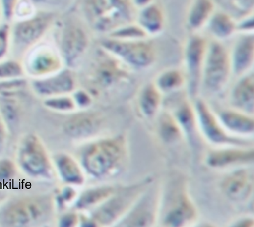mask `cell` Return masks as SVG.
Masks as SVG:
<instances>
[{
    "mask_svg": "<svg viewBox=\"0 0 254 227\" xmlns=\"http://www.w3.org/2000/svg\"><path fill=\"white\" fill-rule=\"evenodd\" d=\"M233 75L230 51L223 42L208 41L201 84L206 90L217 92L225 87Z\"/></svg>",
    "mask_w": 254,
    "mask_h": 227,
    "instance_id": "cell-1",
    "label": "cell"
},
{
    "mask_svg": "<svg viewBox=\"0 0 254 227\" xmlns=\"http://www.w3.org/2000/svg\"><path fill=\"white\" fill-rule=\"evenodd\" d=\"M106 49L126 66L137 71H145L155 64L157 52L153 43L147 39H113L106 43Z\"/></svg>",
    "mask_w": 254,
    "mask_h": 227,
    "instance_id": "cell-2",
    "label": "cell"
},
{
    "mask_svg": "<svg viewBox=\"0 0 254 227\" xmlns=\"http://www.w3.org/2000/svg\"><path fill=\"white\" fill-rule=\"evenodd\" d=\"M124 154V142L120 138L104 140L88 149L84 157V164L94 175H105L120 164Z\"/></svg>",
    "mask_w": 254,
    "mask_h": 227,
    "instance_id": "cell-3",
    "label": "cell"
},
{
    "mask_svg": "<svg viewBox=\"0 0 254 227\" xmlns=\"http://www.w3.org/2000/svg\"><path fill=\"white\" fill-rule=\"evenodd\" d=\"M208 41L199 33L191 34L184 48V69L186 83L194 94L201 84Z\"/></svg>",
    "mask_w": 254,
    "mask_h": 227,
    "instance_id": "cell-4",
    "label": "cell"
},
{
    "mask_svg": "<svg viewBox=\"0 0 254 227\" xmlns=\"http://www.w3.org/2000/svg\"><path fill=\"white\" fill-rule=\"evenodd\" d=\"M49 206L46 201L41 199L22 200L11 204L2 215V220L8 226H26L41 219L47 213Z\"/></svg>",
    "mask_w": 254,
    "mask_h": 227,
    "instance_id": "cell-5",
    "label": "cell"
},
{
    "mask_svg": "<svg viewBox=\"0 0 254 227\" xmlns=\"http://www.w3.org/2000/svg\"><path fill=\"white\" fill-rule=\"evenodd\" d=\"M229 51L233 75L240 77L254 71V33L239 34Z\"/></svg>",
    "mask_w": 254,
    "mask_h": 227,
    "instance_id": "cell-6",
    "label": "cell"
},
{
    "mask_svg": "<svg viewBox=\"0 0 254 227\" xmlns=\"http://www.w3.org/2000/svg\"><path fill=\"white\" fill-rule=\"evenodd\" d=\"M19 159L22 167L33 175H43L49 170V160L44 147L34 136H29L22 142Z\"/></svg>",
    "mask_w": 254,
    "mask_h": 227,
    "instance_id": "cell-7",
    "label": "cell"
},
{
    "mask_svg": "<svg viewBox=\"0 0 254 227\" xmlns=\"http://www.w3.org/2000/svg\"><path fill=\"white\" fill-rule=\"evenodd\" d=\"M140 188H130L127 192L111 199L97 212V221L103 224H110L118 219L130 207L139 194Z\"/></svg>",
    "mask_w": 254,
    "mask_h": 227,
    "instance_id": "cell-8",
    "label": "cell"
},
{
    "mask_svg": "<svg viewBox=\"0 0 254 227\" xmlns=\"http://www.w3.org/2000/svg\"><path fill=\"white\" fill-rule=\"evenodd\" d=\"M231 102L238 111L253 114L254 109V71L239 77L231 94Z\"/></svg>",
    "mask_w": 254,
    "mask_h": 227,
    "instance_id": "cell-9",
    "label": "cell"
},
{
    "mask_svg": "<svg viewBox=\"0 0 254 227\" xmlns=\"http://www.w3.org/2000/svg\"><path fill=\"white\" fill-rule=\"evenodd\" d=\"M254 187L252 172L242 170L231 174L224 180L222 188L227 196L234 201H242L250 196Z\"/></svg>",
    "mask_w": 254,
    "mask_h": 227,
    "instance_id": "cell-10",
    "label": "cell"
},
{
    "mask_svg": "<svg viewBox=\"0 0 254 227\" xmlns=\"http://www.w3.org/2000/svg\"><path fill=\"white\" fill-rule=\"evenodd\" d=\"M137 24L149 38L164 30L165 19L161 9L153 4L144 6L137 18Z\"/></svg>",
    "mask_w": 254,
    "mask_h": 227,
    "instance_id": "cell-11",
    "label": "cell"
},
{
    "mask_svg": "<svg viewBox=\"0 0 254 227\" xmlns=\"http://www.w3.org/2000/svg\"><path fill=\"white\" fill-rule=\"evenodd\" d=\"M214 4L211 0H196L190 8L187 19V29L190 33H199L206 28L214 13Z\"/></svg>",
    "mask_w": 254,
    "mask_h": 227,
    "instance_id": "cell-12",
    "label": "cell"
},
{
    "mask_svg": "<svg viewBox=\"0 0 254 227\" xmlns=\"http://www.w3.org/2000/svg\"><path fill=\"white\" fill-rule=\"evenodd\" d=\"M206 28L212 40L223 42L237 34V21L225 12L215 13Z\"/></svg>",
    "mask_w": 254,
    "mask_h": 227,
    "instance_id": "cell-13",
    "label": "cell"
},
{
    "mask_svg": "<svg viewBox=\"0 0 254 227\" xmlns=\"http://www.w3.org/2000/svg\"><path fill=\"white\" fill-rule=\"evenodd\" d=\"M196 111L204 132L211 140L216 143L230 140L205 102L199 100L196 103Z\"/></svg>",
    "mask_w": 254,
    "mask_h": 227,
    "instance_id": "cell-14",
    "label": "cell"
},
{
    "mask_svg": "<svg viewBox=\"0 0 254 227\" xmlns=\"http://www.w3.org/2000/svg\"><path fill=\"white\" fill-rule=\"evenodd\" d=\"M194 209L185 195H179L174 200L171 209L167 213L165 224L168 226H180L194 217Z\"/></svg>",
    "mask_w": 254,
    "mask_h": 227,
    "instance_id": "cell-15",
    "label": "cell"
},
{
    "mask_svg": "<svg viewBox=\"0 0 254 227\" xmlns=\"http://www.w3.org/2000/svg\"><path fill=\"white\" fill-rule=\"evenodd\" d=\"M99 121L92 114H82L71 118L65 124V131L74 137H87L98 128Z\"/></svg>",
    "mask_w": 254,
    "mask_h": 227,
    "instance_id": "cell-16",
    "label": "cell"
},
{
    "mask_svg": "<svg viewBox=\"0 0 254 227\" xmlns=\"http://www.w3.org/2000/svg\"><path fill=\"white\" fill-rule=\"evenodd\" d=\"M58 62L54 51L50 47L42 46L35 50L29 57L28 65L31 71L43 73L55 69Z\"/></svg>",
    "mask_w": 254,
    "mask_h": 227,
    "instance_id": "cell-17",
    "label": "cell"
},
{
    "mask_svg": "<svg viewBox=\"0 0 254 227\" xmlns=\"http://www.w3.org/2000/svg\"><path fill=\"white\" fill-rule=\"evenodd\" d=\"M254 160V151L242 150H226L215 152L208 158V163L212 167L234 164V163L249 162Z\"/></svg>",
    "mask_w": 254,
    "mask_h": 227,
    "instance_id": "cell-18",
    "label": "cell"
},
{
    "mask_svg": "<svg viewBox=\"0 0 254 227\" xmlns=\"http://www.w3.org/2000/svg\"><path fill=\"white\" fill-rule=\"evenodd\" d=\"M224 125L231 130L240 133L253 132L254 122L249 114L240 111H226L221 115Z\"/></svg>",
    "mask_w": 254,
    "mask_h": 227,
    "instance_id": "cell-19",
    "label": "cell"
},
{
    "mask_svg": "<svg viewBox=\"0 0 254 227\" xmlns=\"http://www.w3.org/2000/svg\"><path fill=\"white\" fill-rule=\"evenodd\" d=\"M87 41L85 35L78 29L71 28L65 32L63 49L69 60H74L81 55L85 49Z\"/></svg>",
    "mask_w": 254,
    "mask_h": 227,
    "instance_id": "cell-20",
    "label": "cell"
},
{
    "mask_svg": "<svg viewBox=\"0 0 254 227\" xmlns=\"http://www.w3.org/2000/svg\"><path fill=\"white\" fill-rule=\"evenodd\" d=\"M185 83H187L183 70L170 68L158 74L154 85L160 92H171L179 89Z\"/></svg>",
    "mask_w": 254,
    "mask_h": 227,
    "instance_id": "cell-21",
    "label": "cell"
},
{
    "mask_svg": "<svg viewBox=\"0 0 254 227\" xmlns=\"http://www.w3.org/2000/svg\"><path fill=\"white\" fill-rule=\"evenodd\" d=\"M161 104V92L152 84L142 91L139 99L140 111L146 116H151L157 112Z\"/></svg>",
    "mask_w": 254,
    "mask_h": 227,
    "instance_id": "cell-22",
    "label": "cell"
},
{
    "mask_svg": "<svg viewBox=\"0 0 254 227\" xmlns=\"http://www.w3.org/2000/svg\"><path fill=\"white\" fill-rule=\"evenodd\" d=\"M223 12L230 15L236 21L253 15L254 0H219Z\"/></svg>",
    "mask_w": 254,
    "mask_h": 227,
    "instance_id": "cell-23",
    "label": "cell"
},
{
    "mask_svg": "<svg viewBox=\"0 0 254 227\" xmlns=\"http://www.w3.org/2000/svg\"><path fill=\"white\" fill-rule=\"evenodd\" d=\"M46 22L42 19L25 20L17 29L19 39L25 43H29L39 37L45 30Z\"/></svg>",
    "mask_w": 254,
    "mask_h": 227,
    "instance_id": "cell-24",
    "label": "cell"
},
{
    "mask_svg": "<svg viewBox=\"0 0 254 227\" xmlns=\"http://www.w3.org/2000/svg\"><path fill=\"white\" fill-rule=\"evenodd\" d=\"M36 88L44 94H61L72 89V81L68 75L61 74L56 78L38 83Z\"/></svg>",
    "mask_w": 254,
    "mask_h": 227,
    "instance_id": "cell-25",
    "label": "cell"
},
{
    "mask_svg": "<svg viewBox=\"0 0 254 227\" xmlns=\"http://www.w3.org/2000/svg\"><path fill=\"white\" fill-rule=\"evenodd\" d=\"M155 208L154 201L148 198L137 208L127 220V226H147L152 223L153 211Z\"/></svg>",
    "mask_w": 254,
    "mask_h": 227,
    "instance_id": "cell-26",
    "label": "cell"
},
{
    "mask_svg": "<svg viewBox=\"0 0 254 227\" xmlns=\"http://www.w3.org/2000/svg\"><path fill=\"white\" fill-rule=\"evenodd\" d=\"M59 170L63 178L67 182L80 183L83 181V176L75 161L67 156H61L58 158Z\"/></svg>",
    "mask_w": 254,
    "mask_h": 227,
    "instance_id": "cell-27",
    "label": "cell"
},
{
    "mask_svg": "<svg viewBox=\"0 0 254 227\" xmlns=\"http://www.w3.org/2000/svg\"><path fill=\"white\" fill-rule=\"evenodd\" d=\"M112 191L110 188H101L90 190L81 196L78 205L80 208L88 207L108 197Z\"/></svg>",
    "mask_w": 254,
    "mask_h": 227,
    "instance_id": "cell-28",
    "label": "cell"
},
{
    "mask_svg": "<svg viewBox=\"0 0 254 227\" xmlns=\"http://www.w3.org/2000/svg\"><path fill=\"white\" fill-rule=\"evenodd\" d=\"M160 127L163 137L168 140L173 139L178 135L179 128L176 122L170 115H162L160 120Z\"/></svg>",
    "mask_w": 254,
    "mask_h": 227,
    "instance_id": "cell-29",
    "label": "cell"
},
{
    "mask_svg": "<svg viewBox=\"0 0 254 227\" xmlns=\"http://www.w3.org/2000/svg\"><path fill=\"white\" fill-rule=\"evenodd\" d=\"M176 116L183 126L189 128L194 122V113L189 104H184L177 111Z\"/></svg>",
    "mask_w": 254,
    "mask_h": 227,
    "instance_id": "cell-30",
    "label": "cell"
},
{
    "mask_svg": "<svg viewBox=\"0 0 254 227\" xmlns=\"http://www.w3.org/2000/svg\"><path fill=\"white\" fill-rule=\"evenodd\" d=\"M14 13L19 19L27 20V19H30L33 13H35V8L30 1L24 0L15 6L13 13Z\"/></svg>",
    "mask_w": 254,
    "mask_h": 227,
    "instance_id": "cell-31",
    "label": "cell"
},
{
    "mask_svg": "<svg viewBox=\"0 0 254 227\" xmlns=\"http://www.w3.org/2000/svg\"><path fill=\"white\" fill-rule=\"evenodd\" d=\"M237 31L238 34H254L253 15L237 20Z\"/></svg>",
    "mask_w": 254,
    "mask_h": 227,
    "instance_id": "cell-32",
    "label": "cell"
},
{
    "mask_svg": "<svg viewBox=\"0 0 254 227\" xmlns=\"http://www.w3.org/2000/svg\"><path fill=\"white\" fill-rule=\"evenodd\" d=\"M19 74V67L15 63L6 62L0 64V79L12 78Z\"/></svg>",
    "mask_w": 254,
    "mask_h": 227,
    "instance_id": "cell-33",
    "label": "cell"
},
{
    "mask_svg": "<svg viewBox=\"0 0 254 227\" xmlns=\"http://www.w3.org/2000/svg\"><path fill=\"white\" fill-rule=\"evenodd\" d=\"M48 106L57 110H71L73 106L71 100L67 99H61L52 100L48 102Z\"/></svg>",
    "mask_w": 254,
    "mask_h": 227,
    "instance_id": "cell-34",
    "label": "cell"
},
{
    "mask_svg": "<svg viewBox=\"0 0 254 227\" xmlns=\"http://www.w3.org/2000/svg\"><path fill=\"white\" fill-rule=\"evenodd\" d=\"M13 172V167L12 163L8 161H2L0 163V179L10 178Z\"/></svg>",
    "mask_w": 254,
    "mask_h": 227,
    "instance_id": "cell-35",
    "label": "cell"
},
{
    "mask_svg": "<svg viewBox=\"0 0 254 227\" xmlns=\"http://www.w3.org/2000/svg\"><path fill=\"white\" fill-rule=\"evenodd\" d=\"M2 11L6 17H11L14 12L15 0H1Z\"/></svg>",
    "mask_w": 254,
    "mask_h": 227,
    "instance_id": "cell-36",
    "label": "cell"
},
{
    "mask_svg": "<svg viewBox=\"0 0 254 227\" xmlns=\"http://www.w3.org/2000/svg\"><path fill=\"white\" fill-rule=\"evenodd\" d=\"M7 47V35H6V29H0V59H1L5 54Z\"/></svg>",
    "mask_w": 254,
    "mask_h": 227,
    "instance_id": "cell-37",
    "label": "cell"
},
{
    "mask_svg": "<svg viewBox=\"0 0 254 227\" xmlns=\"http://www.w3.org/2000/svg\"><path fill=\"white\" fill-rule=\"evenodd\" d=\"M75 219V217H74L73 215L68 216L67 217L65 218V219H64V221L63 222V226H71V225L73 223V222Z\"/></svg>",
    "mask_w": 254,
    "mask_h": 227,
    "instance_id": "cell-38",
    "label": "cell"
},
{
    "mask_svg": "<svg viewBox=\"0 0 254 227\" xmlns=\"http://www.w3.org/2000/svg\"><path fill=\"white\" fill-rule=\"evenodd\" d=\"M4 133L3 124L0 119V147H1L4 141Z\"/></svg>",
    "mask_w": 254,
    "mask_h": 227,
    "instance_id": "cell-39",
    "label": "cell"
},
{
    "mask_svg": "<svg viewBox=\"0 0 254 227\" xmlns=\"http://www.w3.org/2000/svg\"><path fill=\"white\" fill-rule=\"evenodd\" d=\"M253 221H251V220H247V221H244V222H242L241 224L238 225V226L251 227L253 226Z\"/></svg>",
    "mask_w": 254,
    "mask_h": 227,
    "instance_id": "cell-40",
    "label": "cell"
},
{
    "mask_svg": "<svg viewBox=\"0 0 254 227\" xmlns=\"http://www.w3.org/2000/svg\"><path fill=\"white\" fill-rule=\"evenodd\" d=\"M36 1H47V0H36Z\"/></svg>",
    "mask_w": 254,
    "mask_h": 227,
    "instance_id": "cell-41",
    "label": "cell"
},
{
    "mask_svg": "<svg viewBox=\"0 0 254 227\" xmlns=\"http://www.w3.org/2000/svg\"><path fill=\"white\" fill-rule=\"evenodd\" d=\"M0 13H1V10H0Z\"/></svg>",
    "mask_w": 254,
    "mask_h": 227,
    "instance_id": "cell-42",
    "label": "cell"
}]
</instances>
